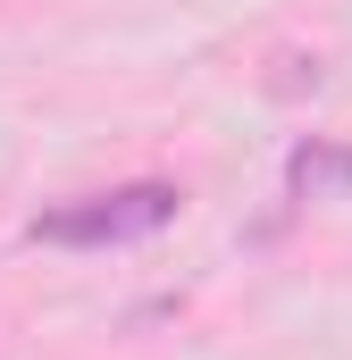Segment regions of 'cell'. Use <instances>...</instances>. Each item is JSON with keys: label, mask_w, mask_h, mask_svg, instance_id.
Returning a JSON list of instances; mask_svg holds the SVG:
<instances>
[{"label": "cell", "mask_w": 352, "mask_h": 360, "mask_svg": "<svg viewBox=\"0 0 352 360\" xmlns=\"http://www.w3.org/2000/svg\"><path fill=\"white\" fill-rule=\"evenodd\" d=\"M184 193L160 176H134V184H109V193H84V201H59V210H34L25 235L34 243H59V252H118V243H143L176 226Z\"/></svg>", "instance_id": "6da1fadb"}, {"label": "cell", "mask_w": 352, "mask_h": 360, "mask_svg": "<svg viewBox=\"0 0 352 360\" xmlns=\"http://www.w3.org/2000/svg\"><path fill=\"white\" fill-rule=\"evenodd\" d=\"M285 193H294V201H352V143L302 134V143L285 151Z\"/></svg>", "instance_id": "7a4b0ae2"}]
</instances>
